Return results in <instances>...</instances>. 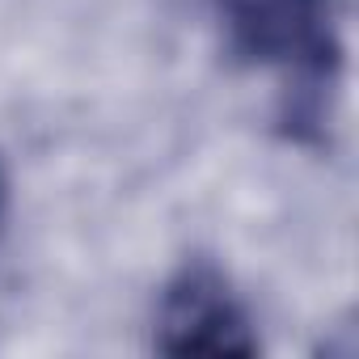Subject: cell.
Returning <instances> with one entry per match:
<instances>
[{"label":"cell","mask_w":359,"mask_h":359,"mask_svg":"<svg viewBox=\"0 0 359 359\" xmlns=\"http://www.w3.org/2000/svg\"><path fill=\"white\" fill-rule=\"evenodd\" d=\"M224 51L245 68H271L287 81L283 123L292 140H321L325 97L342 68L338 0H208Z\"/></svg>","instance_id":"cell-1"},{"label":"cell","mask_w":359,"mask_h":359,"mask_svg":"<svg viewBox=\"0 0 359 359\" xmlns=\"http://www.w3.org/2000/svg\"><path fill=\"white\" fill-rule=\"evenodd\" d=\"M156 351L165 355H254L258 334L224 271L191 258L173 271L156 300Z\"/></svg>","instance_id":"cell-2"},{"label":"cell","mask_w":359,"mask_h":359,"mask_svg":"<svg viewBox=\"0 0 359 359\" xmlns=\"http://www.w3.org/2000/svg\"><path fill=\"white\" fill-rule=\"evenodd\" d=\"M5 220H9V169L0 161V233H5Z\"/></svg>","instance_id":"cell-3"}]
</instances>
